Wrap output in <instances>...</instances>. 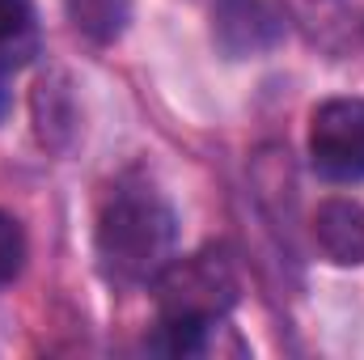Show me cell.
I'll return each instance as SVG.
<instances>
[{
	"label": "cell",
	"instance_id": "7",
	"mask_svg": "<svg viewBox=\"0 0 364 360\" xmlns=\"http://www.w3.org/2000/svg\"><path fill=\"white\" fill-rule=\"evenodd\" d=\"M68 21L97 47L114 43L132 21V0H64Z\"/></svg>",
	"mask_w": 364,
	"mask_h": 360
},
{
	"label": "cell",
	"instance_id": "6",
	"mask_svg": "<svg viewBox=\"0 0 364 360\" xmlns=\"http://www.w3.org/2000/svg\"><path fill=\"white\" fill-rule=\"evenodd\" d=\"M30 110H34V132L47 149H68L77 136V97H73V81L68 73H43L38 85L30 93Z\"/></svg>",
	"mask_w": 364,
	"mask_h": 360
},
{
	"label": "cell",
	"instance_id": "5",
	"mask_svg": "<svg viewBox=\"0 0 364 360\" xmlns=\"http://www.w3.org/2000/svg\"><path fill=\"white\" fill-rule=\"evenodd\" d=\"M314 242L335 268H360L364 263V208L356 199H322L314 212Z\"/></svg>",
	"mask_w": 364,
	"mask_h": 360
},
{
	"label": "cell",
	"instance_id": "9",
	"mask_svg": "<svg viewBox=\"0 0 364 360\" xmlns=\"http://www.w3.org/2000/svg\"><path fill=\"white\" fill-rule=\"evenodd\" d=\"M21 268H26V233L9 212H0V288H9Z\"/></svg>",
	"mask_w": 364,
	"mask_h": 360
},
{
	"label": "cell",
	"instance_id": "8",
	"mask_svg": "<svg viewBox=\"0 0 364 360\" xmlns=\"http://www.w3.org/2000/svg\"><path fill=\"white\" fill-rule=\"evenodd\" d=\"M34 51V0H0V68H21Z\"/></svg>",
	"mask_w": 364,
	"mask_h": 360
},
{
	"label": "cell",
	"instance_id": "4",
	"mask_svg": "<svg viewBox=\"0 0 364 360\" xmlns=\"http://www.w3.org/2000/svg\"><path fill=\"white\" fill-rule=\"evenodd\" d=\"M288 26L272 0H216L212 4V38L229 60H255L284 43Z\"/></svg>",
	"mask_w": 364,
	"mask_h": 360
},
{
	"label": "cell",
	"instance_id": "3",
	"mask_svg": "<svg viewBox=\"0 0 364 360\" xmlns=\"http://www.w3.org/2000/svg\"><path fill=\"white\" fill-rule=\"evenodd\" d=\"M309 166L331 182H364V97H326L314 106Z\"/></svg>",
	"mask_w": 364,
	"mask_h": 360
},
{
	"label": "cell",
	"instance_id": "2",
	"mask_svg": "<svg viewBox=\"0 0 364 360\" xmlns=\"http://www.w3.org/2000/svg\"><path fill=\"white\" fill-rule=\"evenodd\" d=\"M237 271L225 250L208 246L186 259H170L153 280L157 318L166 322H225L237 305Z\"/></svg>",
	"mask_w": 364,
	"mask_h": 360
},
{
	"label": "cell",
	"instance_id": "10",
	"mask_svg": "<svg viewBox=\"0 0 364 360\" xmlns=\"http://www.w3.org/2000/svg\"><path fill=\"white\" fill-rule=\"evenodd\" d=\"M0 73H4V68H0ZM4 115H9V85H4V77H0V119H4Z\"/></svg>",
	"mask_w": 364,
	"mask_h": 360
},
{
	"label": "cell",
	"instance_id": "1",
	"mask_svg": "<svg viewBox=\"0 0 364 360\" xmlns=\"http://www.w3.org/2000/svg\"><path fill=\"white\" fill-rule=\"evenodd\" d=\"M178 216L174 208L144 182H123L97 212L93 259L97 271L119 288L153 284L157 271L174 259Z\"/></svg>",
	"mask_w": 364,
	"mask_h": 360
}]
</instances>
